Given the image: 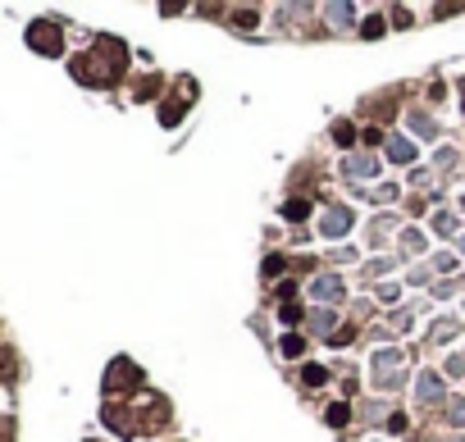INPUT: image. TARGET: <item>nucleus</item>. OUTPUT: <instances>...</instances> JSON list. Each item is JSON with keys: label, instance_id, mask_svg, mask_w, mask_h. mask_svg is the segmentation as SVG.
I'll list each match as a JSON object with an SVG mask.
<instances>
[]
</instances>
